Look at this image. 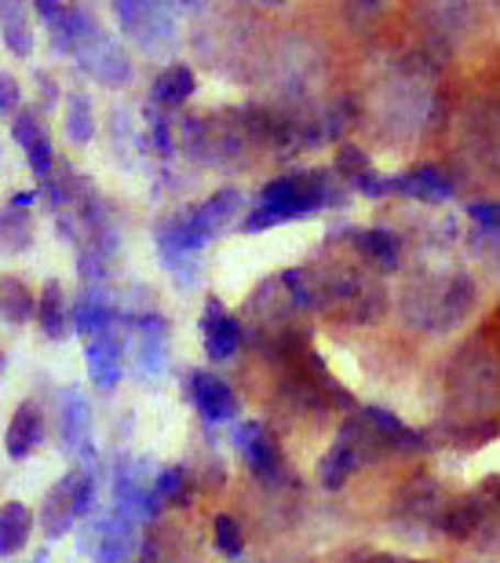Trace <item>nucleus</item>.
<instances>
[{
	"mask_svg": "<svg viewBox=\"0 0 500 563\" xmlns=\"http://www.w3.org/2000/svg\"><path fill=\"white\" fill-rule=\"evenodd\" d=\"M438 512H442L438 490L431 487L427 476H416V483H409V487L402 490L399 505H395V520H399V527L409 534L435 531Z\"/></svg>",
	"mask_w": 500,
	"mask_h": 563,
	"instance_id": "14",
	"label": "nucleus"
},
{
	"mask_svg": "<svg viewBox=\"0 0 500 563\" xmlns=\"http://www.w3.org/2000/svg\"><path fill=\"white\" fill-rule=\"evenodd\" d=\"M195 70L184 63H176V66H168V70L157 74V81H154V103L157 107H179V103H187L190 96H195Z\"/></svg>",
	"mask_w": 500,
	"mask_h": 563,
	"instance_id": "25",
	"label": "nucleus"
},
{
	"mask_svg": "<svg viewBox=\"0 0 500 563\" xmlns=\"http://www.w3.org/2000/svg\"><path fill=\"white\" fill-rule=\"evenodd\" d=\"M493 501H497V483L486 479V487L479 494H468V498H453L442 505L435 531L457 538V542H468V538L479 531L482 520L493 516Z\"/></svg>",
	"mask_w": 500,
	"mask_h": 563,
	"instance_id": "11",
	"label": "nucleus"
},
{
	"mask_svg": "<svg viewBox=\"0 0 500 563\" xmlns=\"http://www.w3.org/2000/svg\"><path fill=\"white\" fill-rule=\"evenodd\" d=\"M88 424H92V407H88L81 388H66L59 399V439L66 446V454L77 450H92L88 446Z\"/></svg>",
	"mask_w": 500,
	"mask_h": 563,
	"instance_id": "18",
	"label": "nucleus"
},
{
	"mask_svg": "<svg viewBox=\"0 0 500 563\" xmlns=\"http://www.w3.org/2000/svg\"><path fill=\"white\" fill-rule=\"evenodd\" d=\"M44 439V413L37 402H19V410L11 413L8 435H4V450L11 461H26L33 450L41 446Z\"/></svg>",
	"mask_w": 500,
	"mask_h": 563,
	"instance_id": "19",
	"label": "nucleus"
},
{
	"mask_svg": "<svg viewBox=\"0 0 500 563\" xmlns=\"http://www.w3.org/2000/svg\"><path fill=\"white\" fill-rule=\"evenodd\" d=\"M66 136H70V143H88L96 136L92 107H88L85 96H70V103H66Z\"/></svg>",
	"mask_w": 500,
	"mask_h": 563,
	"instance_id": "30",
	"label": "nucleus"
},
{
	"mask_svg": "<svg viewBox=\"0 0 500 563\" xmlns=\"http://www.w3.org/2000/svg\"><path fill=\"white\" fill-rule=\"evenodd\" d=\"M121 355H124V344H121V333L113 330H102L96 336H88L85 341V363H88V377H92V385L110 391L118 388L121 380Z\"/></svg>",
	"mask_w": 500,
	"mask_h": 563,
	"instance_id": "16",
	"label": "nucleus"
},
{
	"mask_svg": "<svg viewBox=\"0 0 500 563\" xmlns=\"http://www.w3.org/2000/svg\"><path fill=\"white\" fill-rule=\"evenodd\" d=\"M74 325H77V333H81L85 341L113 325V303L99 286H85L81 289V297H77V303H74Z\"/></svg>",
	"mask_w": 500,
	"mask_h": 563,
	"instance_id": "22",
	"label": "nucleus"
},
{
	"mask_svg": "<svg viewBox=\"0 0 500 563\" xmlns=\"http://www.w3.org/2000/svg\"><path fill=\"white\" fill-rule=\"evenodd\" d=\"M366 563H399V560H395V556H369Z\"/></svg>",
	"mask_w": 500,
	"mask_h": 563,
	"instance_id": "36",
	"label": "nucleus"
},
{
	"mask_svg": "<svg viewBox=\"0 0 500 563\" xmlns=\"http://www.w3.org/2000/svg\"><path fill=\"white\" fill-rule=\"evenodd\" d=\"M380 454H391L388 443L377 435V428H373L366 418H351L340 424V432L333 439V446L325 450L322 465H318V476H322V487L325 490H340L344 483L355 476L362 465H369V461H377Z\"/></svg>",
	"mask_w": 500,
	"mask_h": 563,
	"instance_id": "4",
	"label": "nucleus"
},
{
	"mask_svg": "<svg viewBox=\"0 0 500 563\" xmlns=\"http://www.w3.org/2000/svg\"><path fill=\"white\" fill-rule=\"evenodd\" d=\"M475 303V282L468 275L453 272L442 286L435 282H420V286L405 289V314L424 330H453L464 322V314Z\"/></svg>",
	"mask_w": 500,
	"mask_h": 563,
	"instance_id": "3",
	"label": "nucleus"
},
{
	"mask_svg": "<svg viewBox=\"0 0 500 563\" xmlns=\"http://www.w3.org/2000/svg\"><path fill=\"white\" fill-rule=\"evenodd\" d=\"M234 446L242 450L248 472L259 483H278L286 465H281V450L278 439L270 435V428L264 421H237L234 424Z\"/></svg>",
	"mask_w": 500,
	"mask_h": 563,
	"instance_id": "10",
	"label": "nucleus"
},
{
	"mask_svg": "<svg viewBox=\"0 0 500 563\" xmlns=\"http://www.w3.org/2000/svg\"><path fill=\"white\" fill-rule=\"evenodd\" d=\"M19 99H22L19 81L8 70H0V118L19 114Z\"/></svg>",
	"mask_w": 500,
	"mask_h": 563,
	"instance_id": "33",
	"label": "nucleus"
},
{
	"mask_svg": "<svg viewBox=\"0 0 500 563\" xmlns=\"http://www.w3.org/2000/svg\"><path fill=\"white\" fill-rule=\"evenodd\" d=\"M113 498H118V512L132 523L162 516V505L154 498V479L146 476V465L135 457H121L113 468Z\"/></svg>",
	"mask_w": 500,
	"mask_h": 563,
	"instance_id": "9",
	"label": "nucleus"
},
{
	"mask_svg": "<svg viewBox=\"0 0 500 563\" xmlns=\"http://www.w3.org/2000/svg\"><path fill=\"white\" fill-rule=\"evenodd\" d=\"M154 498L157 505H190V479L184 465H165L154 472Z\"/></svg>",
	"mask_w": 500,
	"mask_h": 563,
	"instance_id": "29",
	"label": "nucleus"
},
{
	"mask_svg": "<svg viewBox=\"0 0 500 563\" xmlns=\"http://www.w3.org/2000/svg\"><path fill=\"white\" fill-rule=\"evenodd\" d=\"M201 341H204V355H209L212 363H223V358H231L237 347H242V322L223 308V300H215V297L204 300Z\"/></svg>",
	"mask_w": 500,
	"mask_h": 563,
	"instance_id": "13",
	"label": "nucleus"
},
{
	"mask_svg": "<svg viewBox=\"0 0 500 563\" xmlns=\"http://www.w3.org/2000/svg\"><path fill=\"white\" fill-rule=\"evenodd\" d=\"M351 187H355L358 195H366V198L405 195V198L427 201V206L449 201L453 190H457V187H453V179L435 165H416V168H409V173H399V176H384V173H377V168H369V173H362Z\"/></svg>",
	"mask_w": 500,
	"mask_h": 563,
	"instance_id": "6",
	"label": "nucleus"
},
{
	"mask_svg": "<svg viewBox=\"0 0 500 563\" xmlns=\"http://www.w3.org/2000/svg\"><path fill=\"white\" fill-rule=\"evenodd\" d=\"M33 311H37V297L30 292L26 282L15 278V275L0 278V314H4L8 322L22 325Z\"/></svg>",
	"mask_w": 500,
	"mask_h": 563,
	"instance_id": "28",
	"label": "nucleus"
},
{
	"mask_svg": "<svg viewBox=\"0 0 500 563\" xmlns=\"http://www.w3.org/2000/svg\"><path fill=\"white\" fill-rule=\"evenodd\" d=\"M30 563H48V549H37V553H33V560Z\"/></svg>",
	"mask_w": 500,
	"mask_h": 563,
	"instance_id": "35",
	"label": "nucleus"
},
{
	"mask_svg": "<svg viewBox=\"0 0 500 563\" xmlns=\"http://www.w3.org/2000/svg\"><path fill=\"white\" fill-rule=\"evenodd\" d=\"M143 556V538L140 523L124 520L121 512H113L96 534V560L99 563H135Z\"/></svg>",
	"mask_w": 500,
	"mask_h": 563,
	"instance_id": "17",
	"label": "nucleus"
},
{
	"mask_svg": "<svg viewBox=\"0 0 500 563\" xmlns=\"http://www.w3.org/2000/svg\"><path fill=\"white\" fill-rule=\"evenodd\" d=\"M468 217L475 220V223H479V228H486V231H490V234H497V206H493V201H471V206H468Z\"/></svg>",
	"mask_w": 500,
	"mask_h": 563,
	"instance_id": "34",
	"label": "nucleus"
},
{
	"mask_svg": "<svg viewBox=\"0 0 500 563\" xmlns=\"http://www.w3.org/2000/svg\"><path fill=\"white\" fill-rule=\"evenodd\" d=\"M11 136H15V143L26 151L33 176L48 179L52 165H55V146H52V136H48V129H44L37 110H19V114L11 118Z\"/></svg>",
	"mask_w": 500,
	"mask_h": 563,
	"instance_id": "15",
	"label": "nucleus"
},
{
	"mask_svg": "<svg viewBox=\"0 0 500 563\" xmlns=\"http://www.w3.org/2000/svg\"><path fill=\"white\" fill-rule=\"evenodd\" d=\"M237 209H242V195L234 187L215 190L209 201L179 212V217H168L162 228H157V245H162V261L168 272H179L184 267V256L204 250L215 234H223L234 223Z\"/></svg>",
	"mask_w": 500,
	"mask_h": 563,
	"instance_id": "2",
	"label": "nucleus"
},
{
	"mask_svg": "<svg viewBox=\"0 0 500 563\" xmlns=\"http://www.w3.org/2000/svg\"><path fill=\"white\" fill-rule=\"evenodd\" d=\"M409 563H427V560H409Z\"/></svg>",
	"mask_w": 500,
	"mask_h": 563,
	"instance_id": "38",
	"label": "nucleus"
},
{
	"mask_svg": "<svg viewBox=\"0 0 500 563\" xmlns=\"http://www.w3.org/2000/svg\"><path fill=\"white\" fill-rule=\"evenodd\" d=\"M344 201H347V190L333 184V173L303 168V173L270 179V184L259 190V206L253 217L242 223V231H248V234L270 231V228H278V223L303 220L318 209L344 206Z\"/></svg>",
	"mask_w": 500,
	"mask_h": 563,
	"instance_id": "1",
	"label": "nucleus"
},
{
	"mask_svg": "<svg viewBox=\"0 0 500 563\" xmlns=\"http://www.w3.org/2000/svg\"><path fill=\"white\" fill-rule=\"evenodd\" d=\"M74 59L85 66V74H92L99 85L107 88H124L132 81V59L118 41H110L96 22L88 26L74 44Z\"/></svg>",
	"mask_w": 500,
	"mask_h": 563,
	"instance_id": "8",
	"label": "nucleus"
},
{
	"mask_svg": "<svg viewBox=\"0 0 500 563\" xmlns=\"http://www.w3.org/2000/svg\"><path fill=\"white\" fill-rule=\"evenodd\" d=\"M347 239L355 242V250L380 267V272H399L402 264V242L384 228H366V231H347Z\"/></svg>",
	"mask_w": 500,
	"mask_h": 563,
	"instance_id": "21",
	"label": "nucleus"
},
{
	"mask_svg": "<svg viewBox=\"0 0 500 563\" xmlns=\"http://www.w3.org/2000/svg\"><path fill=\"white\" fill-rule=\"evenodd\" d=\"M33 531V512L22 501H4L0 505V560L15 556L19 549H26Z\"/></svg>",
	"mask_w": 500,
	"mask_h": 563,
	"instance_id": "23",
	"label": "nucleus"
},
{
	"mask_svg": "<svg viewBox=\"0 0 500 563\" xmlns=\"http://www.w3.org/2000/svg\"><path fill=\"white\" fill-rule=\"evenodd\" d=\"M0 33H4V44L11 55L26 59L33 52V33H30V22H26V4H15V0H4L0 4Z\"/></svg>",
	"mask_w": 500,
	"mask_h": 563,
	"instance_id": "26",
	"label": "nucleus"
},
{
	"mask_svg": "<svg viewBox=\"0 0 500 563\" xmlns=\"http://www.w3.org/2000/svg\"><path fill=\"white\" fill-rule=\"evenodd\" d=\"M33 314H37L44 336H52V341L70 336V333H66V292H63V286L55 278L44 282V289L37 297V311H33Z\"/></svg>",
	"mask_w": 500,
	"mask_h": 563,
	"instance_id": "24",
	"label": "nucleus"
},
{
	"mask_svg": "<svg viewBox=\"0 0 500 563\" xmlns=\"http://www.w3.org/2000/svg\"><path fill=\"white\" fill-rule=\"evenodd\" d=\"M212 534H215V549H220V556H226V560L245 556V538H242V527H237L234 516H215Z\"/></svg>",
	"mask_w": 500,
	"mask_h": 563,
	"instance_id": "31",
	"label": "nucleus"
},
{
	"mask_svg": "<svg viewBox=\"0 0 500 563\" xmlns=\"http://www.w3.org/2000/svg\"><path fill=\"white\" fill-rule=\"evenodd\" d=\"M336 168H340V176H344V179H347V187H351L362 173H369L373 162L366 157V151H358L355 143H344V146L336 151Z\"/></svg>",
	"mask_w": 500,
	"mask_h": 563,
	"instance_id": "32",
	"label": "nucleus"
},
{
	"mask_svg": "<svg viewBox=\"0 0 500 563\" xmlns=\"http://www.w3.org/2000/svg\"><path fill=\"white\" fill-rule=\"evenodd\" d=\"M124 37L135 41L146 55H162L173 48L176 41V22L173 4H140V0H118L113 4Z\"/></svg>",
	"mask_w": 500,
	"mask_h": 563,
	"instance_id": "7",
	"label": "nucleus"
},
{
	"mask_svg": "<svg viewBox=\"0 0 500 563\" xmlns=\"http://www.w3.org/2000/svg\"><path fill=\"white\" fill-rule=\"evenodd\" d=\"M92 505H96V472L70 468L48 494H44V505H41L44 538H48V542L63 538L81 516L92 512Z\"/></svg>",
	"mask_w": 500,
	"mask_h": 563,
	"instance_id": "5",
	"label": "nucleus"
},
{
	"mask_svg": "<svg viewBox=\"0 0 500 563\" xmlns=\"http://www.w3.org/2000/svg\"><path fill=\"white\" fill-rule=\"evenodd\" d=\"M140 325V363L146 377H162L168 369V322L162 314L146 311L135 319Z\"/></svg>",
	"mask_w": 500,
	"mask_h": 563,
	"instance_id": "20",
	"label": "nucleus"
},
{
	"mask_svg": "<svg viewBox=\"0 0 500 563\" xmlns=\"http://www.w3.org/2000/svg\"><path fill=\"white\" fill-rule=\"evenodd\" d=\"M33 245V217L26 209H0V253H26Z\"/></svg>",
	"mask_w": 500,
	"mask_h": 563,
	"instance_id": "27",
	"label": "nucleus"
},
{
	"mask_svg": "<svg viewBox=\"0 0 500 563\" xmlns=\"http://www.w3.org/2000/svg\"><path fill=\"white\" fill-rule=\"evenodd\" d=\"M0 374H4V355H0Z\"/></svg>",
	"mask_w": 500,
	"mask_h": 563,
	"instance_id": "37",
	"label": "nucleus"
},
{
	"mask_svg": "<svg viewBox=\"0 0 500 563\" xmlns=\"http://www.w3.org/2000/svg\"><path fill=\"white\" fill-rule=\"evenodd\" d=\"M187 388H190V402H195L198 413H201V421H209V424L234 421L237 410H242L234 388L215 374H204V369H195V374H190Z\"/></svg>",
	"mask_w": 500,
	"mask_h": 563,
	"instance_id": "12",
	"label": "nucleus"
}]
</instances>
